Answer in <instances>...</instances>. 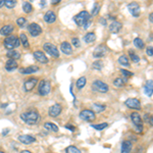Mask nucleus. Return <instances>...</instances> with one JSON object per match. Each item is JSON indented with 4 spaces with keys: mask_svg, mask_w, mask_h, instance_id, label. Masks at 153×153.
Masks as SVG:
<instances>
[{
    "mask_svg": "<svg viewBox=\"0 0 153 153\" xmlns=\"http://www.w3.org/2000/svg\"><path fill=\"white\" fill-rule=\"evenodd\" d=\"M17 66H19L17 61L14 60V59H8L7 62L5 64V68H6V70H8V72H12V70H17Z\"/></svg>",
    "mask_w": 153,
    "mask_h": 153,
    "instance_id": "nucleus-18",
    "label": "nucleus"
},
{
    "mask_svg": "<svg viewBox=\"0 0 153 153\" xmlns=\"http://www.w3.org/2000/svg\"><path fill=\"white\" fill-rule=\"evenodd\" d=\"M149 21L151 22V23H153V12L149 14Z\"/></svg>",
    "mask_w": 153,
    "mask_h": 153,
    "instance_id": "nucleus-48",
    "label": "nucleus"
},
{
    "mask_svg": "<svg viewBox=\"0 0 153 153\" xmlns=\"http://www.w3.org/2000/svg\"><path fill=\"white\" fill-rule=\"evenodd\" d=\"M19 40H21V42H22V44H23L24 48H29V47H30L28 37H27L26 34H21V36H19Z\"/></svg>",
    "mask_w": 153,
    "mask_h": 153,
    "instance_id": "nucleus-30",
    "label": "nucleus"
},
{
    "mask_svg": "<svg viewBox=\"0 0 153 153\" xmlns=\"http://www.w3.org/2000/svg\"><path fill=\"white\" fill-rule=\"evenodd\" d=\"M74 21L79 27H83L84 29H88V27L90 26V13L86 10H83L80 13H78L77 15L74 17Z\"/></svg>",
    "mask_w": 153,
    "mask_h": 153,
    "instance_id": "nucleus-2",
    "label": "nucleus"
},
{
    "mask_svg": "<svg viewBox=\"0 0 153 153\" xmlns=\"http://www.w3.org/2000/svg\"><path fill=\"white\" fill-rule=\"evenodd\" d=\"M4 5L7 8H13L17 5V0H5V3Z\"/></svg>",
    "mask_w": 153,
    "mask_h": 153,
    "instance_id": "nucleus-39",
    "label": "nucleus"
},
{
    "mask_svg": "<svg viewBox=\"0 0 153 153\" xmlns=\"http://www.w3.org/2000/svg\"><path fill=\"white\" fill-rule=\"evenodd\" d=\"M86 82H87V80H86L85 77H81V78H80V79L77 81V83H76V86H77L78 89H79V90L83 89V88L85 87V85H86Z\"/></svg>",
    "mask_w": 153,
    "mask_h": 153,
    "instance_id": "nucleus-29",
    "label": "nucleus"
},
{
    "mask_svg": "<svg viewBox=\"0 0 153 153\" xmlns=\"http://www.w3.org/2000/svg\"><path fill=\"white\" fill-rule=\"evenodd\" d=\"M125 104L129 108H133V109H137V110L141 109V102L137 98H129L125 102Z\"/></svg>",
    "mask_w": 153,
    "mask_h": 153,
    "instance_id": "nucleus-11",
    "label": "nucleus"
},
{
    "mask_svg": "<svg viewBox=\"0 0 153 153\" xmlns=\"http://www.w3.org/2000/svg\"><path fill=\"white\" fill-rule=\"evenodd\" d=\"M28 31H29V33L31 34V36H33V37L39 36V35L42 33L41 27H40L38 24H36V23L30 24L29 27H28Z\"/></svg>",
    "mask_w": 153,
    "mask_h": 153,
    "instance_id": "nucleus-10",
    "label": "nucleus"
},
{
    "mask_svg": "<svg viewBox=\"0 0 153 153\" xmlns=\"http://www.w3.org/2000/svg\"><path fill=\"white\" fill-rule=\"evenodd\" d=\"M0 153H5V152H3V151H0Z\"/></svg>",
    "mask_w": 153,
    "mask_h": 153,
    "instance_id": "nucleus-52",
    "label": "nucleus"
},
{
    "mask_svg": "<svg viewBox=\"0 0 153 153\" xmlns=\"http://www.w3.org/2000/svg\"><path fill=\"white\" fill-rule=\"evenodd\" d=\"M144 91H145V94L147 96H152L153 94V81L152 80H149V81L146 82L145 87H144Z\"/></svg>",
    "mask_w": 153,
    "mask_h": 153,
    "instance_id": "nucleus-21",
    "label": "nucleus"
},
{
    "mask_svg": "<svg viewBox=\"0 0 153 153\" xmlns=\"http://www.w3.org/2000/svg\"><path fill=\"white\" fill-rule=\"evenodd\" d=\"M34 57L37 61H39V62H41V63H47L48 62V58L46 57V55L44 54L43 52H41V51H35Z\"/></svg>",
    "mask_w": 153,
    "mask_h": 153,
    "instance_id": "nucleus-15",
    "label": "nucleus"
},
{
    "mask_svg": "<svg viewBox=\"0 0 153 153\" xmlns=\"http://www.w3.org/2000/svg\"><path fill=\"white\" fill-rule=\"evenodd\" d=\"M39 70V68L37 65H31V66H28V68H21L19 72L22 74H25V75H30V74H34V73L38 72Z\"/></svg>",
    "mask_w": 153,
    "mask_h": 153,
    "instance_id": "nucleus-19",
    "label": "nucleus"
},
{
    "mask_svg": "<svg viewBox=\"0 0 153 153\" xmlns=\"http://www.w3.org/2000/svg\"><path fill=\"white\" fill-rule=\"evenodd\" d=\"M44 127H45V129H47L48 131H51V132H58V127L53 123H45Z\"/></svg>",
    "mask_w": 153,
    "mask_h": 153,
    "instance_id": "nucleus-28",
    "label": "nucleus"
},
{
    "mask_svg": "<svg viewBox=\"0 0 153 153\" xmlns=\"http://www.w3.org/2000/svg\"><path fill=\"white\" fill-rule=\"evenodd\" d=\"M17 23L19 27H24L27 24V19H25V17H19V19L17 21Z\"/></svg>",
    "mask_w": 153,
    "mask_h": 153,
    "instance_id": "nucleus-41",
    "label": "nucleus"
},
{
    "mask_svg": "<svg viewBox=\"0 0 153 153\" xmlns=\"http://www.w3.org/2000/svg\"><path fill=\"white\" fill-rule=\"evenodd\" d=\"M72 43H73V45H74L75 47H79L80 46V40L78 38H73L72 39Z\"/></svg>",
    "mask_w": 153,
    "mask_h": 153,
    "instance_id": "nucleus-43",
    "label": "nucleus"
},
{
    "mask_svg": "<svg viewBox=\"0 0 153 153\" xmlns=\"http://www.w3.org/2000/svg\"><path fill=\"white\" fill-rule=\"evenodd\" d=\"M107 127H108L107 123L99 124V125H92V128H94L95 130H98V131H102V130H104V129L107 128Z\"/></svg>",
    "mask_w": 153,
    "mask_h": 153,
    "instance_id": "nucleus-40",
    "label": "nucleus"
},
{
    "mask_svg": "<svg viewBox=\"0 0 153 153\" xmlns=\"http://www.w3.org/2000/svg\"><path fill=\"white\" fill-rule=\"evenodd\" d=\"M92 68H94V70H100L103 68V62H102L101 60H96L94 63L92 64Z\"/></svg>",
    "mask_w": 153,
    "mask_h": 153,
    "instance_id": "nucleus-38",
    "label": "nucleus"
},
{
    "mask_svg": "<svg viewBox=\"0 0 153 153\" xmlns=\"http://www.w3.org/2000/svg\"><path fill=\"white\" fill-rule=\"evenodd\" d=\"M121 28H123V25H121V23H119V22H117V21L112 22V23L109 25V31L111 33H113V34H116V33H119V31L121 30Z\"/></svg>",
    "mask_w": 153,
    "mask_h": 153,
    "instance_id": "nucleus-16",
    "label": "nucleus"
},
{
    "mask_svg": "<svg viewBox=\"0 0 153 153\" xmlns=\"http://www.w3.org/2000/svg\"><path fill=\"white\" fill-rule=\"evenodd\" d=\"M121 73L124 75V77H127V78L134 76V74H133L132 72H129V70H121Z\"/></svg>",
    "mask_w": 153,
    "mask_h": 153,
    "instance_id": "nucleus-42",
    "label": "nucleus"
},
{
    "mask_svg": "<svg viewBox=\"0 0 153 153\" xmlns=\"http://www.w3.org/2000/svg\"><path fill=\"white\" fill-rule=\"evenodd\" d=\"M50 1H51V3H52L53 5H56V4H58L61 0H50Z\"/></svg>",
    "mask_w": 153,
    "mask_h": 153,
    "instance_id": "nucleus-47",
    "label": "nucleus"
},
{
    "mask_svg": "<svg viewBox=\"0 0 153 153\" xmlns=\"http://www.w3.org/2000/svg\"><path fill=\"white\" fill-rule=\"evenodd\" d=\"M4 3H5V0H0V8L4 5Z\"/></svg>",
    "mask_w": 153,
    "mask_h": 153,
    "instance_id": "nucleus-49",
    "label": "nucleus"
},
{
    "mask_svg": "<svg viewBox=\"0 0 153 153\" xmlns=\"http://www.w3.org/2000/svg\"><path fill=\"white\" fill-rule=\"evenodd\" d=\"M80 119H83L85 121H89V123H92L93 121H95L96 119V115H95V112L91 109H84L80 112Z\"/></svg>",
    "mask_w": 153,
    "mask_h": 153,
    "instance_id": "nucleus-6",
    "label": "nucleus"
},
{
    "mask_svg": "<svg viewBox=\"0 0 153 153\" xmlns=\"http://www.w3.org/2000/svg\"><path fill=\"white\" fill-rule=\"evenodd\" d=\"M95 40H96V35H95V33H88V34L84 37V41L88 44L93 43Z\"/></svg>",
    "mask_w": 153,
    "mask_h": 153,
    "instance_id": "nucleus-26",
    "label": "nucleus"
},
{
    "mask_svg": "<svg viewBox=\"0 0 153 153\" xmlns=\"http://www.w3.org/2000/svg\"><path fill=\"white\" fill-rule=\"evenodd\" d=\"M133 148V144L131 141H124L121 143V153H131Z\"/></svg>",
    "mask_w": 153,
    "mask_h": 153,
    "instance_id": "nucleus-22",
    "label": "nucleus"
},
{
    "mask_svg": "<svg viewBox=\"0 0 153 153\" xmlns=\"http://www.w3.org/2000/svg\"><path fill=\"white\" fill-rule=\"evenodd\" d=\"M61 110H62V106L59 103H55L49 107V109H48V114L52 117H56L61 113Z\"/></svg>",
    "mask_w": 153,
    "mask_h": 153,
    "instance_id": "nucleus-9",
    "label": "nucleus"
},
{
    "mask_svg": "<svg viewBox=\"0 0 153 153\" xmlns=\"http://www.w3.org/2000/svg\"><path fill=\"white\" fill-rule=\"evenodd\" d=\"M21 119H23V121H25L26 124L30 126L36 125L40 119V114L37 110H28L21 114Z\"/></svg>",
    "mask_w": 153,
    "mask_h": 153,
    "instance_id": "nucleus-1",
    "label": "nucleus"
},
{
    "mask_svg": "<svg viewBox=\"0 0 153 153\" xmlns=\"http://www.w3.org/2000/svg\"><path fill=\"white\" fill-rule=\"evenodd\" d=\"M44 50L46 51V52L48 53L49 55H51L52 57H54V58H58L59 57V51L57 49V47L55 45H53V44L51 43H45L43 46Z\"/></svg>",
    "mask_w": 153,
    "mask_h": 153,
    "instance_id": "nucleus-7",
    "label": "nucleus"
},
{
    "mask_svg": "<svg viewBox=\"0 0 153 153\" xmlns=\"http://www.w3.org/2000/svg\"><path fill=\"white\" fill-rule=\"evenodd\" d=\"M65 152L66 153H82L81 150H80L79 148H77L76 146H68V147H66Z\"/></svg>",
    "mask_w": 153,
    "mask_h": 153,
    "instance_id": "nucleus-35",
    "label": "nucleus"
},
{
    "mask_svg": "<svg viewBox=\"0 0 153 153\" xmlns=\"http://www.w3.org/2000/svg\"><path fill=\"white\" fill-rule=\"evenodd\" d=\"M129 55H130V57H131V60H133L134 62H139V60H140V57H139L138 55L135 53L134 50H130V51H129Z\"/></svg>",
    "mask_w": 153,
    "mask_h": 153,
    "instance_id": "nucleus-34",
    "label": "nucleus"
},
{
    "mask_svg": "<svg viewBox=\"0 0 153 153\" xmlns=\"http://www.w3.org/2000/svg\"><path fill=\"white\" fill-rule=\"evenodd\" d=\"M13 31V26L11 25H6L4 27H2L1 30H0V34L3 35V36H8L12 33Z\"/></svg>",
    "mask_w": 153,
    "mask_h": 153,
    "instance_id": "nucleus-24",
    "label": "nucleus"
},
{
    "mask_svg": "<svg viewBox=\"0 0 153 153\" xmlns=\"http://www.w3.org/2000/svg\"><path fill=\"white\" fill-rule=\"evenodd\" d=\"M4 47L6 49H9V50H12L14 48L19 47V44H21V40L17 38L15 35H8L5 39H4Z\"/></svg>",
    "mask_w": 153,
    "mask_h": 153,
    "instance_id": "nucleus-3",
    "label": "nucleus"
},
{
    "mask_svg": "<svg viewBox=\"0 0 153 153\" xmlns=\"http://www.w3.org/2000/svg\"><path fill=\"white\" fill-rule=\"evenodd\" d=\"M19 141L21 142V143L25 144V145H30V144L36 142V138L31 136V135H21V136L19 137Z\"/></svg>",
    "mask_w": 153,
    "mask_h": 153,
    "instance_id": "nucleus-13",
    "label": "nucleus"
},
{
    "mask_svg": "<svg viewBox=\"0 0 153 153\" xmlns=\"http://www.w3.org/2000/svg\"><path fill=\"white\" fill-rule=\"evenodd\" d=\"M64 128L68 129V130H70V131H72V132H75V130H76V128L73 127L72 125H65V126H64Z\"/></svg>",
    "mask_w": 153,
    "mask_h": 153,
    "instance_id": "nucleus-45",
    "label": "nucleus"
},
{
    "mask_svg": "<svg viewBox=\"0 0 153 153\" xmlns=\"http://www.w3.org/2000/svg\"><path fill=\"white\" fill-rule=\"evenodd\" d=\"M44 21L48 24H52L56 21V15H55V13L53 11H50L49 10V11H47L45 13V15H44Z\"/></svg>",
    "mask_w": 153,
    "mask_h": 153,
    "instance_id": "nucleus-20",
    "label": "nucleus"
},
{
    "mask_svg": "<svg viewBox=\"0 0 153 153\" xmlns=\"http://www.w3.org/2000/svg\"><path fill=\"white\" fill-rule=\"evenodd\" d=\"M7 133H9V129H4V130L2 131V136H6Z\"/></svg>",
    "mask_w": 153,
    "mask_h": 153,
    "instance_id": "nucleus-46",
    "label": "nucleus"
},
{
    "mask_svg": "<svg viewBox=\"0 0 153 153\" xmlns=\"http://www.w3.org/2000/svg\"><path fill=\"white\" fill-rule=\"evenodd\" d=\"M149 123H150V125H151L152 127H153V115H152L151 117H150V119H149Z\"/></svg>",
    "mask_w": 153,
    "mask_h": 153,
    "instance_id": "nucleus-50",
    "label": "nucleus"
},
{
    "mask_svg": "<svg viewBox=\"0 0 153 153\" xmlns=\"http://www.w3.org/2000/svg\"><path fill=\"white\" fill-rule=\"evenodd\" d=\"M131 119H132L133 124H134L135 126L142 125V119L138 112H133V113L131 114Z\"/></svg>",
    "mask_w": 153,
    "mask_h": 153,
    "instance_id": "nucleus-23",
    "label": "nucleus"
},
{
    "mask_svg": "<svg viewBox=\"0 0 153 153\" xmlns=\"http://www.w3.org/2000/svg\"><path fill=\"white\" fill-rule=\"evenodd\" d=\"M105 105H101V104H93L92 109L94 112H102L105 110Z\"/></svg>",
    "mask_w": 153,
    "mask_h": 153,
    "instance_id": "nucleus-31",
    "label": "nucleus"
},
{
    "mask_svg": "<svg viewBox=\"0 0 153 153\" xmlns=\"http://www.w3.org/2000/svg\"><path fill=\"white\" fill-rule=\"evenodd\" d=\"M107 51H108V48L106 47V45L101 44V45H99L98 47L95 48L94 52H93V56H94L95 58H101V57L105 56Z\"/></svg>",
    "mask_w": 153,
    "mask_h": 153,
    "instance_id": "nucleus-8",
    "label": "nucleus"
},
{
    "mask_svg": "<svg viewBox=\"0 0 153 153\" xmlns=\"http://www.w3.org/2000/svg\"><path fill=\"white\" fill-rule=\"evenodd\" d=\"M126 82H127L126 79H123V78H116V79L113 81V85L117 88H121L125 86Z\"/></svg>",
    "mask_w": 153,
    "mask_h": 153,
    "instance_id": "nucleus-27",
    "label": "nucleus"
},
{
    "mask_svg": "<svg viewBox=\"0 0 153 153\" xmlns=\"http://www.w3.org/2000/svg\"><path fill=\"white\" fill-rule=\"evenodd\" d=\"M99 10H100V3H98V2H95L94 6H93L92 10H91V14H92V15L98 14Z\"/></svg>",
    "mask_w": 153,
    "mask_h": 153,
    "instance_id": "nucleus-37",
    "label": "nucleus"
},
{
    "mask_svg": "<svg viewBox=\"0 0 153 153\" xmlns=\"http://www.w3.org/2000/svg\"><path fill=\"white\" fill-rule=\"evenodd\" d=\"M37 83H38V80L37 79L28 80V81H26L25 84H24V89H25L26 92H30V91H32L34 89L35 86L37 85Z\"/></svg>",
    "mask_w": 153,
    "mask_h": 153,
    "instance_id": "nucleus-14",
    "label": "nucleus"
},
{
    "mask_svg": "<svg viewBox=\"0 0 153 153\" xmlns=\"http://www.w3.org/2000/svg\"><path fill=\"white\" fill-rule=\"evenodd\" d=\"M21 153H32V152L29 151V150H23V151H22Z\"/></svg>",
    "mask_w": 153,
    "mask_h": 153,
    "instance_id": "nucleus-51",
    "label": "nucleus"
},
{
    "mask_svg": "<svg viewBox=\"0 0 153 153\" xmlns=\"http://www.w3.org/2000/svg\"><path fill=\"white\" fill-rule=\"evenodd\" d=\"M92 90L97 93H107L108 90H109V87H108L107 84H105L104 82L96 80V81H94L92 84Z\"/></svg>",
    "mask_w": 153,
    "mask_h": 153,
    "instance_id": "nucleus-4",
    "label": "nucleus"
},
{
    "mask_svg": "<svg viewBox=\"0 0 153 153\" xmlns=\"http://www.w3.org/2000/svg\"><path fill=\"white\" fill-rule=\"evenodd\" d=\"M128 9L133 17H139L140 14V5L137 2H132L128 5Z\"/></svg>",
    "mask_w": 153,
    "mask_h": 153,
    "instance_id": "nucleus-12",
    "label": "nucleus"
},
{
    "mask_svg": "<svg viewBox=\"0 0 153 153\" xmlns=\"http://www.w3.org/2000/svg\"><path fill=\"white\" fill-rule=\"evenodd\" d=\"M146 53H147V55H149V56H153V47L152 46L147 47V49H146Z\"/></svg>",
    "mask_w": 153,
    "mask_h": 153,
    "instance_id": "nucleus-44",
    "label": "nucleus"
},
{
    "mask_svg": "<svg viewBox=\"0 0 153 153\" xmlns=\"http://www.w3.org/2000/svg\"><path fill=\"white\" fill-rule=\"evenodd\" d=\"M50 91H51L50 82L47 81V80H43V81H41V83H40V85H39V88H38L39 95H41V96H46V95L49 94Z\"/></svg>",
    "mask_w": 153,
    "mask_h": 153,
    "instance_id": "nucleus-5",
    "label": "nucleus"
},
{
    "mask_svg": "<svg viewBox=\"0 0 153 153\" xmlns=\"http://www.w3.org/2000/svg\"><path fill=\"white\" fill-rule=\"evenodd\" d=\"M60 50H61V52H63L64 54H66V55H70L73 53L72 45H70V43H68V42H63V43H61Z\"/></svg>",
    "mask_w": 153,
    "mask_h": 153,
    "instance_id": "nucleus-17",
    "label": "nucleus"
},
{
    "mask_svg": "<svg viewBox=\"0 0 153 153\" xmlns=\"http://www.w3.org/2000/svg\"><path fill=\"white\" fill-rule=\"evenodd\" d=\"M23 9L26 13H30L33 10V6L29 2H24L23 3Z\"/></svg>",
    "mask_w": 153,
    "mask_h": 153,
    "instance_id": "nucleus-36",
    "label": "nucleus"
},
{
    "mask_svg": "<svg viewBox=\"0 0 153 153\" xmlns=\"http://www.w3.org/2000/svg\"><path fill=\"white\" fill-rule=\"evenodd\" d=\"M134 45L136 46L139 49H143L145 47V44H144V41L141 38H136L134 40Z\"/></svg>",
    "mask_w": 153,
    "mask_h": 153,
    "instance_id": "nucleus-32",
    "label": "nucleus"
},
{
    "mask_svg": "<svg viewBox=\"0 0 153 153\" xmlns=\"http://www.w3.org/2000/svg\"><path fill=\"white\" fill-rule=\"evenodd\" d=\"M6 56L8 57L9 59H14V60H17V59L21 58V53L17 50H10L6 53Z\"/></svg>",
    "mask_w": 153,
    "mask_h": 153,
    "instance_id": "nucleus-25",
    "label": "nucleus"
},
{
    "mask_svg": "<svg viewBox=\"0 0 153 153\" xmlns=\"http://www.w3.org/2000/svg\"><path fill=\"white\" fill-rule=\"evenodd\" d=\"M119 63L121 64L123 66H128L130 64V61H129V58L126 55H121L119 58Z\"/></svg>",
    "mask_w": 153,
    "mask_h": 153,
    "instance_id": "nucleus-33",
    "label": "nucleus"
}]
</instances>
